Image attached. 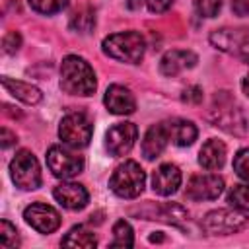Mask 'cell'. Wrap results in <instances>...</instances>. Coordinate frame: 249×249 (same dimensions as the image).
I'll return each mask as SVG.
<instances>
[{"label":"cell","instance_id":"cell-1","mask_svg":"<svg viewBox=\"0 0 249 249\" xmlns=\"http://www.w3.org/2000/svg\"><path fill=\"white\" fill-rule=\"evenodd\" d=\"M60 88L70 95H91L97 88V80L88 60L68 54L60 64Z\"/></svg>","mask_w":249,"mask_h":249},{"label":"cell","instance_id":"cell-2","mask_svg":"<svg viewBox=\"0 0 249 249\" xmlns=\"http://www.w3.org/2000/svg\"><path fill=\"white\" fill-rule=\"evenodd\" d=\"M101 47L107 56L121 60V62L136 64L144 56L146 41L138 31H121V33H113L105 37Z\"/></svg>","mask_w":249,"mask_h":249},{"label":"cell","instance_id":"cell-3","mask_svg":"<svg viewBox=\"0 0 249 249\" xmlns=\"http://www.w3.org/2000/svg\"><path fill=\"white\" fill-rule=\"evenodd\" d=\"M208 117L214 123V126H218L230 134L241 136L247 130V121H245L243 111L235 105V101L226 91H222L220 95L214 97V103L210 107Z\"/></svg>","mask_w":249,"mask_h":249},{"label":"cell","instance_id":"cell-4","mask_svg":"<svg viewBox=\"0 0 249 249\" xmlns=\"http://www.w3.org/2000/svg\"><path fill=\"white\" fill-rule=\"evenodd\" d=\"M144 183H146V173L132 160H126L124 163H121L109 179L111 191L121 198H136L142 193Z\"/></svg>","mask_w":249,"mask_h":249},{"label":"cell","instance_id":"cell-5","mask_svg":"<svg viewBox=\"0 0 249 249\" xmlns=\"http://www.w3.org/2000/svg\"><path fill=\"white\" fill-rule=\"evenodd\" d=\"M249 218L235 208L233 210L218 208V210H210L202 218V230L208 235H230V233H237L239 230H243Z\"/></svg>","mask_w":249,"mask_h":249},{"label":"cell","instance_id":"cell-6","mask_svg":"<svg viewBox=\"0 0 249 249\" xmlns=\"http://www.w3.org/2000/svg\"><path fill=\"white\" fill-rule=\"evenodd\" d=\"M10 175L16 187L23 191H35L41 185V167L37 158L29 150H19L10 161Z\"/></svg>","mask_w":249,"mask_h":249},{"label":"cell","instance_id":"cell-7","mask_svg":"<svg viewBox=\"0 0 249 249\" xmlns=\"http://www.w3.org/2000/svg\"><path fill=\"white\" fill-rule=\"evenodd\" d=\"M93 134V124L84 113H68L58 124L60 140L70 148H84L89 144Z\"/></svg>","mask_w":249,"mask_h":249},{"label":"cell","instance_id":"cell-8","mask_svg":"<svg viewBox=\"0 0 249 249\" xmlns=\"http://www.w3.org/2000/svg\"><path fill=\"white\" fill-rule=\"evenodd\" d=\"M47 165L58 179H70L84 169V158L68 152L62 146H51L47 152Z\"/></svg>","mask_w":249,"mask_h":249},{"label":"cell","instance_id":"cell-9","mask_svg":"<svg viewBox=\"0 0 249 249\" xmlns=\"http://www.w3.org/2000/svg\"><path fill=\"white\" fill-rule=\"evenodd\" d=\"M138 138V128L134 123H117L105 134V146L111 156H124L132 150Z\"/></svg>","mask_w":249,"mask_h":249},{"label":"cell","instance_id":"cell-10","mask_svg":"<svg viewBox=\"0 0 249 249\" xmlns=\"http://www.w3.org/2000/svg\"><path fill=\"white\" fill-rule=\"evenodd\" d=\"M224 191V179L216 173L193 175L187 183V196L191 200H214Z\"/></svg>","mask_w":249,"mask_h":249},{"label":"cell","instance_id":"cell-11","mask_svg":"<svg viewBox=\"0 0 249 249\" xmlns=\"http://www.w3.org/2000/svg\"><path fill=\"white\" fill-rule=\"evenodd\" d=\"M23 218L25 222L37 230L39 233H53L54 230H58L60 226V214L43 202H33L23 210Z\"/></svg>","mask_w":249,"mask_h":249},{"label":"cell","instance_id":"cell-12","mask_svg":"<svg viewBox=\"0 0 249 249\" xmlns=\"http://www.w3.org/2000/svg\"><path fill=\"white\" fill-rule=\"evenodd\" d=\"M103 103H105L107 111L113 115H130L136 109V99H134L132 91L119 84H113L107 88Z\"/></svg>","mask_w":249,"mask_h":249},{"label":"cell","instance_id":"cell-13","mask_svg":"<svg viewBox=\"0 0 249 249\" xmlns=\"http://www.w3.org/2000/svg\"><path fill=\"white\" fill-rule=\"evenodd\" d=\"M53 196L56 198V202L60 206H64L68 210H82L88 204V198H89V195H88L84 185L70 183V181L56 185L53 189Z\"/></svg>","mask_w":249,"mask_h":249},{"label":"cell","instance_id":"cell-14","mask_svg":"<svg viewBox=\"0 0 249 249\" xmlns=\"http://www.w3.org/2000/svg\"><path fill=\"white\" fill-rule=\"evenodd\" d=\"M181 169L173 163H161L154 175H152V189L154 193L161 195V196H169L173 193H177V189L181 187Z\"/></svg>","mask_w":249,"mask_h":249},{"label":"cell","instance_id":"cell-15","mask_svg":"<svg viewBox=\"0 0 249 249\" xmlns=\"http://www.w3.org/2000/svg\"><path fill=\"white\" fill-rule=\"evenodd\" d=\"M196 54L193 51H183V49H173V51H167L161 60H160V72L163 76H177L181 74L183 70H189L196 64Z\"/></svg>","mask_w":249,"mask_h":249},{"label":"cell","instance_id":"cell-16","mask_svg":"<svg viewBox=\"0 0 249 249\" xmlns=\"http://www.w3.org/2000/svg\"><path fill=\"white\" fill-rule=\"evenodd\" d=\"M140 214L146 216L148 220H161V222L175 224V226H181L183 222L189 220V212L181 204H177V202H163L160 206L148 204V212L142 210Z\"/></svg>","mask_w":249,"mask_h":249},{"label":"cell","instance_id":"cell-17","mask_svg":"<svg viewBox=\"0 0 249 249\" xmlns=\"http://www.w3.org/2000/svg\"><path fill=\"white\" fill-rule=\"evenodd\" d=\"M169 142V134H167V126L165 123H160V124H154L148 128V132L144 134V140H142V154L146 160H154L158 158L165 146Z\"/></svg>","mask_w":249,"mask_h":249},{"label":"cell","instance_id":"cell-18","mask_svg":"<svg viewBox=\"0 0 249 249\" xmlns=\"http://www.w3.org/2000/svg\"><path fill=\"white\" fill-rule=\"evenodd\" d=\"M224 161H226V144L216 138L206 140L198 152V163L204 169L214 171V169H220Z\"/></svg>","mask_w":249,"mask_h":249},{"label":"cell","instance_id":"cell-19","mask_svg":"<svg viewBox=\"0 0 249 249\" xmlns=\"http://www.w3.org/2000/svg\"><path fill=\"white\" fill-rule=\"evenodd\" d=\"M2 86L8 93H12L16 99L27 103V105H35L41 101V89L27 84V82H21V80H14V78H8V76H2Z\"/></svg>","mask_w":249,"mask_h":249},{"label":"cell","instance_id":"cell-20","mask_svg":"<svg viewBox=\"0 0 249 249\" xmlns=\"http://www.w3.org/2000/svg\"><path fill=\"white\" fill-rule=\"evenodd\" d=\"M165 126H167L169 140H171L175 146H191V144L196 140L198 130H196V126H195L191 121L173 119V121H167Z\"/></svg>","mask_w":249,"mask_h":249},{"label":"cell","instance_id":"cell-21","mask_svg":"<svg viewBox=\"0 0 249 249\" xmlns=\"http://www.w3.org/2000/svg\"><path fill=\"white\" fill-rule=\"evenodd\" d=\"M62 245L64 247H84V249H91L97 245V237L86 230L84 226H74L64 237H62Z\"/></svg>","mask_w":249,"mask_h":249},{"label":"cell","instance_id":"cell-22","mask_svg":"<svg viewBox=\"0 0 249 249\" xmlns=\"http://www.w3.org/2000/svg\"><path fill=\"white\" fill-rule=\"evenodd\" d=\"M134 245V235L132 228L126 220H117L113 226V241L111 247H132Z\"/></svg>","mask_w":249,"mask_h":249},{"label":"cell","instance_id":"cell-23","mask_svg":"<svg viewBox=\"0 0 249 249\" xmlns=\"http://www.w3.org/2000/svg\"><path fill=\"white\" fill-rule=\"evenodd\" d=\"M95 25V12L91 8H82L78 10L72 19H70V27L78 33H89Z\"/></svg>","mask_w":249,"mask_h":249},{"label":"cell","instance_id":"cell-24","mask_svg":"<svg viewBox=\"0 0 249 249\" xmlns=\"http://www.w3.org/2000/svg\"><path fill=\"white\" fill-rule=\"evenodd\" d=\"M0 245L6 247V249L19 247L18 230H16V226H12L8 220H2V222H0Z\"/></svg>","mask_w":249,"mask_h":249},{"label":"cell","instance_id":"cell-25","mask_svg":"<svg viewBox=\"0 0 249 249\" xmlns=\"http://www.w3.org/2000/svg\"><path fill=\"white\" fill-rule=\"evenodd\" d=\"M228 202L235 208L249 212V185H235L228 195Z\"/></svg>","mask_w":249,"mask_h":249},{"label":"cell","instance_id":"cell-26","mask_svg":"<svg viewBox=\"0 0 249 249\" xmlns=\"http://www.w3.org/2000/svg\"><path fill=\"white\" fill-rule=\"evenodd\" d=\"M29 6L45 16H53L68 6V0H29Z\"/></svg>","mask_w":249,"mask_h":249},{"label":"cell","instance_id":"cell-27","mask_svg":"<svg viewBox=\"0 0 249 249\" xmlns=\"http://www.w3.org/2000/svg\"><path fill=\"white\" fill-rule=\"evenodd\" d=\"M233 171L243 181H249V148H243L233 156Z\"/></svg>","mask_w":249,"mask_h":249},{"label":"cell","instance_id":"cell-28","mask_svg":"<svg viewBox=\"0 0 249 249\" xmlns=\"http://www.w3.org/2000/svg\"><path fill=\"white\" fill-rule=\"evenodd\" d=\"M222 8V0H195V10L200 18H214Z\"/></svg>","mask_w":249,"mask_h":249},{"label":"cell","instance_id":"cell-29","mask_svg":"<svg viewBox=\"0 0 249 249\" xmlns=\"http://www.w3.org/2000/svg\"><path fill=\"white\" fill-rule=\"evenodd\" d=\"M19 47H21V35H19L18 31H10V33L4 35V39H2V49H4V53L14 54Z\"/></svg>","mask_w":249,"mask_h":249},{"label":"cell","instance_id":"cell-30","mask_svg":"<svg viewBox=\"0 0 249 249\" xmlns=\"http://www.w3.org/2000/svg\"><path fill=\"white\" fill-rule=\"evenodd\" d=\"M181 99H183L185 103H193V105H196V103L202 101V89H200L198 86H191V88L183 89Z\"/></svg>","mask_w":249,"mask_h":249},{"label":"cell","instance_id":"cell-31","mask_svg":"<svg viewBox=\"0 0 249 249\" xmlns=\"http://www.w3.org/2000/svg\"><path fill=\"white\" fill-rule=\"evenodd\" d=\"M171 4H173V0H146L148 10L154 12V14H161V12L169 10Z\"/></svg>","mask_w":249,"mask_h":249},{"label":"cell","instance_id":"cell-32","mask_svg":"<svg viewBox=\"0 0 249 249\" xmlns=\"http://www.w3.org/2000/svg\"><path fill=\"white\" fill-rule=\"evenodd\" d=\"M231 10L235 16H249V0H233Z\"/></svg>","mask_w":249,"mask_h":249},{"label":"cell","instance_id":"cell-33","mask_svg":"<svg viewBox=\"0 0 249 249\" xmlns=\"http://www.w3.org/2000/svg\"><path fill=\"white\" fill-rule=\"evenodd\" d=\"M0 134H2V138H0V140H2V148H10V146L18 140V138H16V134H14V132H10L6 126L0 130Z\"/></svg>","mask_w":249,"mask_h":249},{"label":"cell","instance_id":"cell-34","mask_svg":"<svg viewBox=\"0 0 249 249\" xmlns=\"http://www.w3.org/2000/svg\"><path fill=\"white\" fill-rule=\"evenodd\" d=\"M237 56H241V58L249 64V31H247V35H245V39H243V43H241V49H239Z\"/></svg>","mask_w":249,"mask_h":249},{"label":"cell","instance_id":"cell-35","mask_svg":"<svg viewBox=\"0 0 249 249\" xmlns=\"http://www.w3.org/2000/svg\"><path fill=\"white\" fill-rule=\"evenodd\" d=\"M142 2H144V0H124V6H126L128 10H138V8L142 6Z\"/></svg>","mask_w":249,"mask_h":249},{"label":"cell","instance_id":"cell-36","mask_svg":"<svg viewBox=\"0 0 249 249\" xmlns=\"http://www.w3.org/2000/svg\"><path fill=\"white\" fill-rule=\"evenodd\" d=\"M241 89H243V93L249 97V74H247V76L241 80Z\"/></svg>","mask_w":249,"mask_h":249}]
</instances>
